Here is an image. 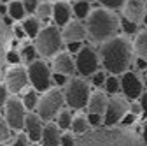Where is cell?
<instances>
[{
	"instance_id": "cell-1",
	"label": "cell",
	"mask_w": 147,
	"mask_h": 146,
	"mask_svg": "<svg viewBox=\"0 0 147 146\" xmlns=\"http://www.w3.org/2000/svg\"><path fill=\"white\" fill-rule=\"evenodd\" d=\"M131 51L133 46L126 37H110L103 41L102 49H100V58L110 74H123L124 70H128L131 63Z\"/></svg>"
},
{
	"instance_id": "cell-2",
	"label": "cell",
	"mask_w": 147,
	"mask_h": 146,
	"mask_svg": "<svg viewBox=\"0 0 147 146\" xmlns=\"http://www.w3.org/2000/svg\"><path fill=\"white\" fill-rule=\"evenodd\" d=\"M86 28H88V35L93 41L103 42V41L116 35V32L119 28V21L110 9H107V7L95 9L88 14Z\"/></svg>"
},
{
	"instance_id": "cell-3",
	"label": "cell",
	"mask_w": 147,
	"mask_h": 146,
	"mask_svg": "<svg viewBox=\"0 0 147 146\" xmlns=\"http://www.w3.org/2000/svg\"><path fill=\"white\" fill-rule=\"evenodd\" d=\"M33 44L42 57H54L63 46V35L60 33V30L54 28V25H49L46 28H40Z\"/></svg>"
},
{
	"instance_id": "cell-4",
	"label": "cell",
	"mask_w": 147,
	"mask_h": 146,
	"mask_svg": "<svg viewBox=\"0 0 147 146\" xmlns=\"http://www.w3.org/2000/svg\"><path fill=\"white\" fill-rule=\"evenodd\" d=\"M89 95V85L81 78H74L68 81V86L65 90V102L70 109H82L88 107Z\"/></svg>"
},
{
	"instance_id": "cell-5",
	"label": "cell",
	"mask_w": 147,
	"mask_h": 146,
	"mask_svg": "<svg viewBox=\"0 0 147 146\" xmlns=\"http://www.w3.org/2000/svg\"><path fill=\"white\" fill-rule=\"evenodd\" d=\"M65 104V95L60 90H47L37 102V113L44 121H51L61 111V106Z\"/></svg>"
},
{
	"instance_id": "cell-6",
	"label": "cell",
	"mask_w": 147,
	"mask_h": 146,
	"mask_svg": "<svg viewBox=\"0 0 147 146\" xmlns=\"http://www.w3.org/2000/svg\"><path fill=\"white\" fill-rule=\"evenodd\" d=\"M26 70H28V79L37 92H47L51 86V72L47 63L42 60H33L30 62Z\"/></svg>"
},
{
	"instance_id": "cell-7",
	"label": "cell",
	"mask_w": 147,
	"mask_h": 146,
	"mask_svg": "<svg viewBox=\"0 0 147 146\" xmlns=\"http://www.w3.org/2000/svg\"><path fill=\"white\" fill-rule=\"evenodd\" d=\"M128 111H130V104H128V100H124V97L114 93L107 102V109L103 113V123L107 127H112V125L119 123Z\"/></svg>"
},
{
	"instance_id": "cell-8",
	"label": "cell",
	"mask_w": 147,
	"mask_h": 146,
	"mask_svg": "<svg viewBox=\"0 0 147 146\" xmlns=\"http://www.w3.org/2000/svg\"><path fill=\"white\" fill-rule=\"evenodd\" d=\"M25 102L20 100V99H7L5 102V120L9 121L11 129L12 130H23L25 129V118H26V113H25Z\"/></svg>"
},
{
	"instance_id": "cell-9",
	"label": "cell",
	"mask_w": 147,
	"mask_h": 146,
	"mask_svg": "<svg viewBox=\"0 0 147 146\" xmlns=\"http://www.w3.org/2000/svg\"><path fill=\"white\" fill-rule=\"evenodd\" d=\"M98 57L96 53L91 49L89 46H84L77 51V57H76V67L77 72L81 76H93L95 72L98 70Z\"/></svg>"
},
{
	"instance_id": "cell-10",
	"label": "cell",
	"mask_w": 147,
	"mask_h": 146,
	"mask_svg": "<svg viewBox=\"0 0 147 146\" xmlns=\"http://www.w3.org/2000/svg\"><path fill=\"white\" fill-rule=\"evenodd\" d=\"M28 70L21 65H12L5 74V85L11 93H20L28 85Z\"/></svg>"
},
{
	"instance_id": "cell-11",
	"label": "cell",
	"mask_w": 147,
	"mask_h": 146,
	"mask_svg": "<svg viewBox=\"0 0 147 146\" xmlns=\"http://www.w3.org/2000/svg\"><path fill=\"white\" fill-rule=\"evenodd\" d=\"M144 83L138 79V76L135 72H130V70H124L121 74V90L124 97L128 99H138L144 92Z\"/></svg>"
},
{
	"instance_id": "cell-12",
	"label": "cell",
	"mask_w": 147,
	"mask_h": 146,
	"mask_svg": "<svg viewBox=\"0 0 147 146\" xmlns=\"http://www.w3.org/2000/svg\"><path fill=\"white\" fill-rule=\"evenodd\" d=\"M42 118L39 116V113H28L25 118V130L30 136V141L37 143L42 139V130H44V125H42Z\"/></svg>"
},
{
	"instance_id": "cell-13",
	"label": "cell",
	"mask_w": 147,
	"mask_h": 146,
	"mask_svg": "<svg viewBox=\"0 0 147 146\" xmlns=\"http://www.w3.org/2000/svg\"><path fill=\"white\" fill-rule=\"evenodd\" d=\"M145 4L144 0H126L124 2V16L128 20H131L133 23L140 25L144 23V16H145Z\"/></svg>"
},
{
	"instance_id": "cell-14",
	"label": "cell",
	"mask_w": 147,
	"mask_h": 146,
	"mask_svg": "<svg viewBox=\"0 0 147 146\" xmlns=\"http://www.w3.org/2000/svg\"><path fill=\"white\" fill-rule=\"evenodd\" d=\"M88 33V28L79 21V20H72L65 25V30L61 32L63 41L70 42V41H82Z\"/></svg>"
},
{
	"instance_id": "cell-15",
	"label": "cell",
	"mask_w": 147,
	"mask_h": 146,
	"mask_svg": "<svg viewBox=\"0 0 147 146\" xmlns=\"http://www.w3.org/2000/svg\"><path fill=\"white\" fill-rule=\"evenodd\" d=\"M60 125H54L51 121H47L44 125V130H42V144L44 146H58L61 144V132H60Z\"/></svg>"
},
{
	"instance_id": "cell-16",
	"label": "cell",
	"mask_w": 147,
	"mask_h": 146,
	"mask_svg": "<svg viewBox=\"0 0 147 146\" xmlns=\"http://www.w3.org/2000/svg\"><path fill=\"white\" fill-rule=\"evenodd\" d=\"M54 69H56L58 72H63V74H74L76 72V62L72 60L70 57V51H58L56 57H54Z\"/></svg>"
},
{
	"instance_id": "cell-17",
	"label": "cell",
	"mask_w": 147,
	"mask_h": 146,
	"mask_svg": "<svg viewBox=\"0 0 147 146\" xmlns=\"http://www.w3.org/2000/svg\"><path fill=\"white\" fill-rule=\"evenodd\" d=\"M74 14V9L67 4V2H56L53 5V18H54V25L58 27H65L70 18Z\"/></svg>"
},
{
	"instance_id": "cell-18",
	"label": "cell",
	"mask_w": 147,
	"mask_h": 146,
	"mask_svg": "<svg viewBox=\"0 0 147 146\" xmlns=\"http://www.w3.org/2000/svg\"><path fill=\"white\" fill-rule=\"evenodd\" d=\"M107 93L105 92H93L89 95V100H88V109L89 113H98V115H103L105 109H107Z\"/></svg>"
},
{
	"instance_id": "cell-19",
	"label": "cell",
	"mask_w": 147,
	"mask_h": 146,
	"mask_svg": "<svg viewBox=\"0 0 147 146\" xmlns=\"http://www.w3.org/2000/svg\"><path fill=\"white\" fill-rule=\"evenodd\" d=\"M133 49L137 53V57H142L147 60V30H140L135 37Z\"/></svg>"
},
{
	"instance_id": "cell-20",
	"label": "cell",
	"mask_w": 147,
	"mask_h": 146,
	"mask_svg": "<svg viewBox=\"0 0 147 146\" xmlns=\"http://www.w3.org/2000/svg\"><path fill=\"white\" fill-rule=\"evenodd\" d=\"M23 28H25V32H26V35L28 37H37L39 35V32H40V23H39V20L37 18H26V20H23V25H21Z\"/></svg>"
},
{
	"instance_id": "cell-21",
	"label": "cell",
	"mask_w": 147,
	"mask_h": 146,
	"mask_svg": "<svg viewBox=\"0 0 147 146\" xmlns=\"http://www.w3.org/2000/svg\"><path fill=\"white\" fill-rule=\"evenodd\" d=\"M70 129H72V132L74 134H86L88 132V129H89V121H88V118H82V116H76L72 120V125H70Z\"/></svg>"
},
{
	"instance_id": "cell-22",
	"label": "cell",
	"mask_w": 147,
	"mask_h": 146,
	"mask_svg": "<svg viewBox=\"0 0 147 146\" xmlns=\"http://www.w3.org/2000/svg\"><path fill=\"white\" fill-rule=\"evenodd\" d=\"M25 4L23 2H18V0H14V2L9 4V16H12V20H25Z\"/></svg>"
},
{
	"instance_id": "cell-23",
	"label": "cell",
	"mask_w": 147,
	"mask_h": 146,
	"mask_svg": "<svg viewBox=\"0 0 147 146\" xmlns=\"http://www.w3.org/2000/svg\"><path fill=\"white\" fill-rule=\"evenodd\" d=\"M103 88H105V92H107V93H110V95L117 93L119 90H121V79H117V74L109 76V78L105 79V85H103Z\"/></svg>"
},
{
	"instance_id": "cell-24",
	"label": "cell",
	"mask_w": 147,
	"mask_h": 146,
	"mask_svg": "<svg viewBox=\"0 0 147 146\" xmlns=\"http://www.w3.org/2000/svg\"><path fill=\"white\" fill-rule=\"evenodd\" d=\"M72 113L68 111V109H63V111L58 113V125H60V129L63 130H68L70 129V125H72Z\"/></svg>"
},
{
	"instance_id": "cell-25",
	"label": "cell",
	"mask_w": 147,
	"mask_h": 146,
	"mask_svg": "<svg viewBox=\"0 0 147 146\" xmlns=\"http://www.w3.org/2000/svg\"><path fill=\"white\" fill-rule=\"evenodd\" d=\"M89 2H76L74 4V14H76L77 18H88V14L91 12V9H89Z\"/></svg>"
},
{
	"instance_id": "cell-26",
	"label": "cell",
	"mask_w": 147,
	"mask_h": 146,
	"mask_svg": "<svg viewBox=\"0 0 147 146\" xmlns=\"http://www.w3.org/2000/svg\"><path fill=\"white\" fill-rule=\"evenodd\" d=\"M37 48H35V44H26L23 49H21V58L25 60V62H33L35 60V57H37Z\"/></svg>"
},
{
	"instance_id": "cell-27",
	"label": "cell",
	"mask_w": 147,
	"mask_h": 146,
	"mask_svg": "<svg viewBox=\"0 0 147 146\" xmlns=\"http://www.w3.org/2000/svg\"><path fill=\"white\" fill-rule=\"evenodd\" d=\"M11 137V125L5 120V116L0 115V143H4Z\"/></svg>"
},
{
	"instance_id": "cell-28",
	"label": "cell",
	"mask_w": 147,
	"mask_h": 146,
	"mask_svg": "<svg viewBox=\"0 0 147 146\" xmlns=\"http://www.w3.org/2000/svg\"><path fill=\"white\" fill-rule=\"evenodd\" d=\"M37 16L40 18V20H47V18L53 16V5L49 2H44V4H39V7H37Z\"/></svg>"
},
{
	"instance_id": "cell-29",
	"label": "cell",
	"mask_w": 147,
	"mask_h": 146,
	"mask_svg": "<svg viewBox=\"0 0 147 146\" xmlns=\"http://www.w3.org/2000/svg\"><path fill=\"white\" fill-rule=\"evenodd\" d=\"M23 102H25L26 109H30V111H32V109H35L37 107V102H39V99H37V90H30V92H26Z\"/></svg>"
},
{
	"instance_id": "cell-30",
	"label": "cell",
	"mask_w": 147,
	"mask_h": 146,
	"mask_svg": "<svg viewBox=\"0 0 147 146\" xmlns=\"http://www.w3.org/2000/svg\"><path fill=\"white\" fill-rule=\"evenodd\" d=\"M121 27H123V30H124L126 33H137V30H138V25L133 23L131 20H128L126 16L121 18Z\"/></svg>"
},
{
	"instance_id": "cell-31",
	"label": "cell",
	"mask_w": 147,
	"mask_h": 146,
	"mask_svg": "<svg viewBox=\"0 0 147 146\" xmlns=\"http://www.w3.org/2000/svg\"><path fill=\"white\" fill-rule=\"evenodd\" d=\"M98 2H100L103 7L110 9V11H117V9H121V7L124 5L126 0H98Z\"/></svg>"
},
{
	"instance_id": "cell-32",
	"label": "cell",
	"mask_w": 147,
	"mask_h": 146,
	"mask_svg": "<svg viewBox=\"0 0 147 146\" xmlns=\"http://www.w3.org/2000/svg\"><path fill=\"white\" fill-rule=\"evenodd\" d=\"M105 79H107L105 72H100V70H96L95 74L91 76V83H93L95 86H103L105 85Z\"/></svg>"
},
{
	"instance_id": "cell-33",
	"label": "cell",
	"mask_w": 147,
	"mask_h": 146,
	"mask_svg": "<svg viewBox=\"0 0 147 146\" xmlns=\"http://www.w3.org/2000/svg\"><path fill=\"white\" fill-rule=\"evenodd\" d=\"M23 58H21V55H18L16 51H9L7 53V62L11 63V65H18Z\"/></svg>"
},
{
	"instance_id": "cell-34",
	"label": "cell",
	"mask_w": 147,
	"mask_h": 146,
	"mask_svg": "<svg viewBox=\"0 0 147 146\" xmlns=\"http://www.w3.org/2000/svg\"><path fill=\"white\" fill-rule=\"evenodd\" d=\"M88 121H89V125H100L102 121H103V118H102V115H98V113H89L88 115Z\"/></svg>"
},
{
	"instance_id": "cell-35",
	"label": "cell",
	"mask_w": 147,
	"mask_h": 146,
	"mask_svg": "<svg viewBox=\"0 0 147 146\" xmlns=\"http://www.w3.org/2000/svg\"><path fill=\"white\" fill-rule=\"evenodd\" d=\"M28 141H30V136L25 132V134H20V136H18V137H16V141H14L12 144H14V146H26V144H28Z\"/></svg>"
},
{
	"instance_id": "cell-36",
	"label": "cell",
	"mask_w": 147,
	"mask_h": 146,
	"mask_svg": "<svg viewBox=\"0 0 147 146\" xmlns=\"http://www.w3.org/2000/svg\"><path fill=\"white\" fill-rule=\"evenodd\" d=\"M137 118H138V115H135V113H131V111H128V113L123 116L121 123H123V125H131V123H133Z\"/></svg>"
},
{
	"instance_id": "cell-37",
	"label": "cell",
	"mask_w": 147,
	"mask_h": 146,
	"mask_svg": "<svg viewBox=\"0 0 147 146\" xmlns=\"http://www.w3.org/2000/svg\"><path fill=\"white\" fill-rule=\"evenodd\" d=\"M140 104H142V116L147 118V88L142 92L140 95Z\"/></svg>"
},
{
	"instance_id": "cell-38",
	"label": "cell",
	"mask_w": 147,
	"mask_h": 146,
	"mask_svg": "<svg viewBox=\"0 0 147 146\" xmlns=\"http://www.w3.org/2000/svg\"><path fill=\"white\" fill-rule=\"evenodd\" d=\"M7 85H0V107H4L7 102Z\"/></svg>"
},
{
	"instance_id": "cell-39",
	"label": "cell",
	"mask_w": 147,
	"mask_h": 146,
	"mask_svg": "<svg viewBox=\"0 0 147 146\" xmlns=\"http://www.w3.org/2000/svg\"><path fill=\"white\" fill-rule=\"evenodd\" d=\"M25 9H26V12H35L37 11V7H39V2L37 0H25Z\"/></svg>"
},
{
	"instance_id": "cell-40",
	"label": "cell",
	"mask_w": 147,
	"mask_h": 146,
	"mask_svg": "<svg viewBox=\"0 0 147 146\" xmlns=\"http://www.w3.org/2000/svg\"><path fill=\"white\" fill-rule=\"evenodd\" d=\"M54 83L56 85H67L68 79H67V74H63V72H54Z\"/></svg>"
},
{
	"instance_id": "cell-41",
	"label": "cell",
	"mask_w": 147,
	"mask_h": 146,
	"mask_svg": "<svg viewBox=\"0 0 147 146\" xmlns=\"http://www.w3.org/2000/svg\"><path fill=\"white\" fill-rule=\"evenodd\" d=\"M61 144H63V146H72V144H76V139H74L72 134L67 132V134L61 136Z\"/></svg>"
},
{
	"instance_id": "cell-42",
	"label": "cell",
	"mask_w": 147,
	"mask_h": 146,
	"mask_svg": "<svg viewBox=\"0 0 147 146\" xmlns=\"http://www.w3.org/2000/svg\"><path fill=\"white\" fill-rule=\"evenodd\" d=\"M81 48H82L81 41H70V42H68V51H70V53H77Z\"/></svg>"
},
{
	"instance_id": "cell-43",
	"label": "cell",
	"mask_w": 147,
	"mask_h": 146,
	"mask_svg": "<svg viewBox=\"0 0 147 146\" xmlns=\"http://www.w3.org/2000/svg\"><path fill=\"white\" fill-rule=\"evenodd\" d=\"M130 111L135 113V115H142V104H138V102H131V104H130Z\"/></svg>"
},
{
	"instance_id": "cell-44",
	"label": "cell",
	"mask_w": 147,
	"mask_h": 146,
	"mask_svg": "<svg viewBox=\"0 0 147 146\" xmlns=\"http://www.w3.org/2000/svg\"><path fill=\"white\" fill-rule=\"evenodd\" d=\"M14 33H16V37H18V39L26 37V32H25V28H23V27H14Z\"/></svg>"
},
{
	"instance_id": "cell-45",
	"label": "cell",
	"mask_w": 147,
	"mask_h": 146,
	"mask_svg": "<svg viewBox=\"0 0 147 146\" xmlns=\"http://www.w3.org/2000/svg\"><path fill=\"white\" fill-rule=\"evenodd\" d=\"M137 67H138V69H145V67H147V60L142 58V57H137Z\"/></svg>"
},
{
	"instance_id": "cell-46",
	"label": "cell",
	"mask_w": 147,
	"mask_h": 146,
	"mask_svg": "<svg viewBox=\"0 0 147 146\" xmlns=\"http://www.w3.org/2000/svg\"><path fill=\"white\" fill-rule=\"evenodd\" d=\"M142 137H144V143L147 144V123L144 125V130H142Z\"/></svg>"
},
{
	"instance_id": "cell-47",
	"label": "cell",
	"mask_w": 147,
	"mask_h": 146,
	"mask_svg": "<svg viewBox=\"0 0 147 146\" xmlns=\"http://www.w3.org/2000/svg\"><path fill=\"white\" fill-rule=\"evenodd\" d=\"M7 12H9V7H5L2 4V5H0V14H7Z\"/></svg>"
},
{
	"instance_id": "cell-48",
	"label": "cell",
	"mask_w": 147,
	"mask_h": 146,
	"mask_svg": "<svg viewBox=\"0 0 147 146\" xmlns=\"http://www.w3.org/2000/svg\"><path fill=\"white\" fill-rule=\"evenodd\" d=\"M76 2H89V4H93L95 0H76Z\"/></svg>"
},
{
	"instance_id": "cell-49",
	"label": "cell",
	"mask_w": 147,
	"mask_h": 146,
	"mask_svg": "<svg viewBox=\"0 0 147 146\" xmlns=\"http://www.w3.org/2000/svg\"><path fill=\"white\" fill-rule=\"evenodd\" d=\"M144 86L147 88V74H145V79H144Z\"/></svg>"
},
{
	"instance_id": "cell-50",
	"label": "cell",
	"mask_w": 147,
	"mask_h": 146,
	"mask_svg": "<svg viewBox=\"0 0 147 146\" xmlns=\"http://www.w3.org/2000/svg\"><path fill=\"white\" fill-rule=\"evenodd\" d=\"M144 23L147 25V12H145V16H144Z\"/></svg>"
}]
</instances>
